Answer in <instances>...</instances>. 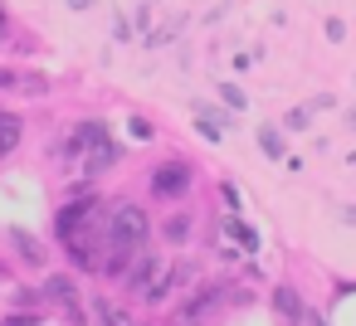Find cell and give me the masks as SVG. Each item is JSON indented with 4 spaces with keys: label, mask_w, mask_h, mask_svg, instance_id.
<instances>
[{
    "label": "cell",
    "mask_w": 356,
    "mask_h": 326,
    "mask_svg": "<svg viewBox=\"0 0 356 326\" xmlns=\"http://www.w3.org/2000/svg\"><path fill=\"white\" fill-rule=\"evenodd\" d=\"M191 180H195V175H191L186 161H166V166L152 171V195H156V200H181V195L191 190Z\"/></svg>",
    "instance_id": "1"
},
{
    "label": "cell",
    "mask_w": 356,
    "mask_h": 326,
    "mask_svg": "<svg viewBox=\"0 0 356 326\" xmlns=\"http://www.w3.org/2000/svg\"><path fill=\"white\" fill-rule=\"evenodd\" d=\"M0 88H20V93H49V78H40V74H15V69H0Z\"/></svg>",
    "instance_id": "2"
},
{
    "label": "cell",
    "mask_w": 356,
    "mask_h": 326,
    "mask_svg": "<svg viewBox=\"0 0 356 326\" xmlns=\"http://www.w3.org/2000/svg\"><path fill=\"white\" fill-rule=\"evenodd\" d=\"M20 137H25V127H20V117L15 112H6L0 108V161H6L15 146H20Z\"/></svg>",
    "instance_id": "3"
},
{
    "label": "cell",
    "mask_w": 356,
    "mask_h": 326,
    "mask_svg": "<svg viewBox=\"0 0 356 326\" xmlns=\"http://www.w3.org/2000/svg\"><path fill=\"white\" fill-rule=\"evenodd\" d=\"M273 311H278L283 321H302V302H298V292H293V287H273Z\"/></svg>",
    "instance_id": "4"
},
{
    "label": "cell",
    "mask_w": 356,
    "mask_h": 326,
    "mask_svg": "<svg viewBox=\"0 0 356 326\" xmlns=\"http://www.w3.org/2000/svg\"><path fill=\"white\" fill-rule=\"evenodd\" d=\"M156 268H161L156 258H137V263H132V268H127L122 277H127V287H132V292H142V287H147V282L156 277Z\"/></svg>",
    "instance_id": "5"
},
{
    "label": "cell",
    "mask_w": 356,
    "mask_h": 326,
    "mask_svg": "<svg viewBox=\"0 0 356 326\" xmlns=\"http://www.w3.org/2000/svg\"><path fill=\"white\" fill-rule=\"evenodd\" d=\"M259 146H264V156L283 161V132H278L273 122H264V127H259Z\"/></svg>",
    "instance_id": "6"
},
{
    "label": "cell",
    "mask_w": 356,
    "mask_h": 326,
    "mask_svg": "<svg viewBox=\"0 0 356 326\" xmlns=\"http://www.w3.org/2000/svg\"><path fill=\"white\" fill-rule=\"evenodd\" d=\"M10 243L25 253V263H44V253H40V243L30 239V234H20V229H10Z\"/></svg>",
    "instance_id": "7"
},
{
    "label": "cell",
    "mask_w": 356,
    "mask_h": 326,
    "mask_svg": "<svg viewBox=\"0 0 356 326\" xmlns=\"http://www.w3.org/2000/svg\"><path fill=\"white\" fill-rule=\"evenodd\" d=\"M191 224H195L191 214H176V219H166V239H171V243H186V239H191Z\"/></svg>",
    "instance_id": "8"
},
{
    "label": "cell",
    "mask_w": 356,
    "mask_h": 326,
    "mask_svg": "<svg viewBox=\"0 0 356 326\" xmlns=\"http://www.w3.org/2000/svg\"><path fill=\"white\" fill-rule=\"evenodd\" d=\"M44 297H59V302H74V282H69V277H49V282H44Z\"/></svg>",
    "instance_id": "9"
},
{
    "label": "cell",
    "mask_w": 356,
    "mask_h": 326,
    "mask_svg": "<svg viewBox=\"0 0 356 326\" xmlns=\"http://www.w3.org/2000/svg\"><path fill=\"white\" fill-rule=\"evenodd\" d=\"M229 234H234V239H239V243H244V248H249V253H254V248H259V239H254V229H249V224H244V219H229Z\"/></svg>",
    "instance_id": "10"
},
{
    "label": "cell",
    "mask_w": 356,
    "mask_h": 326,
    "mask_svg": "<svg viewBox=\"0 0 356 326\" xmlns=\"http://www.w3.org/2000/svg\"><path fill=\"white\" fill-rule=\"evenodd\" d=\"M220 98H225L229 108H249V98H244V93H239L234 83H220Z\"/></svg>",
    "instance_id": "11"
},
{
    "label": "cell",
    "mask_w": 356,
    "mask_h": 326,
    "mask_svg": "<svg viewBox=\"0 0 356 326\" xmlns=\"http://www.w3.org/2000/svg\"><path fill=\"white\" fill-rule=\"evenodd\" d=\"M113 40H132V25H127V15H118V20H113Z\"/></svg>",
    "instance_id": "12"
},
{
    "label": "cell",
    "mask_w": 356,
    "mask_h": 326,
    "mask_svg": "<svg viewBox=\"0 0 356 326\" xmlns=\"http://www.w3.org/2000/svg\"><path fill=\"white\" fill-rule=\"evenodd\" d=\"M10 35V15H6V6H0V40Z\"/></svg>",
    "instance_id": "13"
},
{
    "label": "cell",
    "mask_w": 356,
    "mask_h": 326,
    "mask_svg": "<svg viewBox=\"0 0 356 326\" xmlns=\"http://www.w3.org/2000/svg\"><path fill=\"white\" fill-rule=\"evenodd\" d=\"M93 6V0H69V10H88Z\"/></svg>",
    "instance_id": "14"
},
{
    "label": "cell",
    "mask_w": 356,
    "mask_h": 326,
    "mask_svg": "<svg viewBox=\"0 0 356 326\" xmlns=\"http://www.w3.org/2000/svg\"><path fill=\"white\" fill-rule=\"evenodd\" d=\"M341 219H346V224H356V209H351V205H346V209H341Z\"/></svg>",
    "instance_id": "15"
},
{
    "label": "cell",
    "mask_w": 356,
    "mask_h": 326,
    "mask_svg": "<svg viewBox=\"0 0 356 326\" xmlns=\"http://www.w3.org/2000/svg\"><path fill=\"white\" fill-rule=\"evenodd\" d=\"M351 166H356V156H351Z\"/></svg>",
    "instance_id": "16"
},
{
    "label": "cell",
    "mask_w": 356,
    "mask_h": 326,
    "mask_svg": "<svg viewBox=\"0 0 356 326\" xmlns=\"http://www.w3.org/2000/svg\"><path fill=\"white\" fill-rule=\"evenodd\" d=\"M0 273H6V268H0Z\"/></svg>",
    "instance_id": "17"
}]
</instances>
